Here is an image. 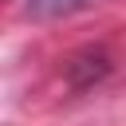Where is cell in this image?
<instances>
[{"label": "cell", "instance_id": "1", "mask_svg": "<svg viewBox=\"0 0 126 126\" xmlns=\"http://www.w3.org/2000/svg\"><path fill=\"white\" fill-rule=\"evenodd\" d=\"M91 4H98V0H24L28 16H35V20H59V16L83 12V8H91Z\"/></svg>", "mask_w": 126, "mask_h": 126}]
</instances>
